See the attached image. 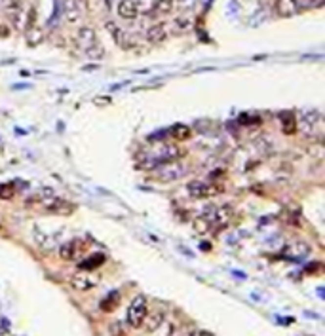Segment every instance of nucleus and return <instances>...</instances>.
<instances>
[{
  "instance_id": "nucleus-1",
  "label": "nucleus",
  "mask_w": 325,
  "mask_h": 336,
  "mask_svg": "<svg viewBox=\"0 0 325 336\" xmlns=\"http://www.w3.org/2000/svg\"><path fill=\"white\" fill-rule=\"evenodd\" d=\"M149 312V302L143 295H137L135 298L131 300V304L128 306V312H126V321L130 327L133 329H141V323Z\"/></svg>"
},
{
  "instance_id": "nucleus-2",
  "label": "nucleus",
  "mask_w": 325,
  "mask_h": 336,
  "mask_svg": "<svg viewBox=\"0 0 325 336\" xmlns=\"http://www.w3.org/2000/svg\"><path fill=\"white\" fill-rule=\"evenodd\" d=\"M187 167L179 161H164L158 169H156V177L160 180H179L181 177H185Z\"/></svg>"
},
{
  "instance_id": "nucleus-3",
  "label": "nucleus",
  "mask_w": 325,
  "mask_h": 336,
  "mask_svg": "<svg viewBox=\"0 0 325 336\" xmlns=\"http://www.w3.org/2000/svg\"><path fill=\"white\" fill-rule=\"evenodd\" d=\"M86 249H87V243H86V241H82V239H70V241H67L65 245H61V249H59V257H61L63 260H78V258L86 253Z\"/></svg>"
},
{
  "instance_id": "nucleus-4",
  "label": "nucleus",
  "mask_w": 325,
  "mask_h": 336,
  "mask_svg": "<svg viewBox=\"0 0 325 336\" xmlns=\"http://www.w3.org/2000/svg\"><path fill=\"white\" fill-rule=\"evenodd\" d=\"M188 194L192 198H207V196H217L222 192L221 184H205L202 180H192L187 186Z\"/></svg>"
},
{
  "instance_id": "nucleus-5",
  "label": "nucleus",
  "mask_w": 325,
  "mask_h": 336,
  "mask_svg": "<svg viewBox=\"0 0 325 336\" xmlns=\"http://www.w3.org/2000/svg\"><path fill=\"white\" fill-rule=\"evenodd\" d=\"M97 283H99V276H93L91 270H80L78 274H74L70 277V285L76 291H89Z\"/></svg>"
},
{
  "instance_id": "nucleus-6",
  "label": "nucleus",
  "mask_w": 325,
  "mask_h": 336,
  "mask_svg": "<svg viewBox=\"0 0 325 336\" xmlns=\"http://www.w3.org/2000/svg\"><path fill=\"white\" fill-rule=\"evenodd\" d=\"M164 319H166V314L164 310H149L147 316L141 323V329H145V333H156L162 325H164Z\"/></svg>"
},
{
  "instance_id": "nucleus-7",
  "label": "nucleus",
  "mask_w": 325,
  "mask_h": 336,
  "mask_svg": "<svg viewBox=\"0 0 325 336\" xmlns=\"http://www.w3.org/2000/svg\"><path fill=\"white\" fill-rule=\"evenodd\" d=\"M44 205H46V211L55 213V215H70V213L74 211V205L70 201H65L61 198H55L53 194L44 199Z\"/></svg>"
},
{
  "instance_id": "nucleus-8",
  "label": "nucleus",
  "mask_w": 325,
  "mask_h": 336,
  "mask_svg": "<svg viewBox=\"0 0 325 336\" xmlns=\"http://www.w3.org/2000/svg\"><path fill=\"white\" fill-rule=\"evenodd\" d=\"M116 12L122 19L126 21H135L139 16V8H137L135 0H120L116 6Z\"/></svg>"
},
{
  "instance_id": "nucleus-9",
  "label": "nucleus",
  "mask_w": 325,
  "mask_h": 336,
  "mask_svg": "<svg viewBox=\"0 0 325 336\" xmlns=\"http://www.w3.org/2000/svg\"><path fill=\"white\" fill-rule=\"evenodd\" d=\"M232 217H234V209H232L230 205H222V207H219V209L215 211V217L211 218V222H215L217 230H222V228H226V226L230 224Z\"/></svg>"
},
{
  "instance_id": "nucleus-10",
  "label": "nucleus",
  "mask_w": 325,
  "mask_h": 336,
  "mask_svg": "<svg viewBox=\"0 0 325 336\" xmlns=\"http://www.w3.org/2000/svg\"><path fill=\"white\" fill-rule=\"evenodd\" d=\"M82 12H84V6L80 0H70L65 8V19L67 23H78L82 18Z\"/></svg>"
},
{
  "instance_id": "nucleus-11",
  "label": "nucleus",
  "mask_w": 325,
  "mask_h": 336,
  "mask_svg": "<svg viewBox=\"0 0 325 336\" xmlns=\"http://www.w3.org/2000/svg\"><path fill=\"white\" fill-rule=\"evenodd\" d=\"M76 42L80 48H89L93 42H97V36H95V31L91 27H82L78 33H76Z\"/></svg>"
},
{
  "instance_id": "nucleus-12",
  "label": "nucleus",
  "mask_w": 325,
  "mask_h": 336,
  "mask_svg": "<svg viewBox=\"0 0 325 336\" xmlns=\"http://www.w3.org/2000/svg\"><path fill=\"white\" fill-rule=\"evenodd\" d=\"M297 10H299V6H297L295 0H278V2H276V12H278V16H282V18H289V16H293Z\"/></svg>"
},
{
  "instance_id": "nucleus-13",
  "label": "nucleus",
  "mask_w": 325,
  "mask_h": 336,
  "mask_svg": "<svg viewBox=\"0 0 325 336\" xmlns=\"http://www.w3.org/2000/svg\"><path fill=\"white\" fill-rule=\"evenodd\" d=\"M147 38H149L152 44L164 42V40H166V27H164V23H156V25H152V27L147 31Z\"/></svg>"
},
{
  "instance_id": "nucleus-14",
  "label": "nucleus",
  "mask_w": 325,
  "mask_h": 336,
  "mask_svg": "<svg viewBox=\"0 0 325 336\" xmlns=\"http://www.w3.org/2000/svg\"><path fill=\"white\" fill-rule=\"evenodd\" d=\"M308 253H310V245L304 243V241H295L289 247V255L295 257V258H304Z\"/></svg>"
},
{
  "instance_id": "nucleus-15",
  "label": "nucleus",
  "mask_w": 325,
  "mask_h": 336,
  "mask_svg": "<svg viewBox=\"0 0 325 336\" xmlns=\"http://www.w3.org/2000/svg\"><path fill=\"white\" fill-rule=\"evenodd\" d=\"M211 217H207V215H200L196 220H194V230L198 232V234H205V232L211 230Z\"/></svg>"
},
{
  "instance_id": "nucleus-16",
  "label": "nucleus",
  "mask_w": 325,
  "mask_h": 336,
  "mask_svg": "<svg viewBox=\"0 0 325 336\" xmlns=\"http://www.w3.org/2000/svg\"><path fill=\"white\" fill-rule=\"evenodd\" d=\"M105 262V257L103 255H91L89 258H86L80 262V270H95Z\"/></svg>"
},
{
  "instance_id": "nucleus-17",
  "label": "nucleus",
  "mask_w": 325,
  "mask_h": 336,
  "mask_svg": "<svg viewBox=\"0 0 325 336\" xmlns=\"http://www.w3.org/2000/svg\"><path fill=\"white\" fill-rule=\"evenodd\" d=\"M84 52L89 59H103L105 57V48H103L101 42H93L89 48H86Z\"/></svg>"
},
{
  "instance_id": "nucleus-18",
  "label": "nucleus",
  "mask_w": 325,
  "mask_h": 336,
  "mask_svg": "<svg viewBox=\"0 0 325 336\" xmlns=\"http://www.w3.org/2000/svg\"><path fill=\"white\" fill-rule=\"evenodd\" d=\"M282 125H283V133L285 135H293L297 131V122H295V116L293 114H283L282 116Z\"/></svg>"
},
{
  "instance_id": "nucleus-19",
  "label": "nucleus",
  "mask_w": 325,
  "mask_h": 336,
  "mask_svg": "<svg viewBox=\"0 0 325 336\" xmlns=\"http://www.w3.org/2000/svg\"><path fill=\"white\" fill-rule=\"evenodd\" d=\"M118 302H120V295L118 293H110L105 300L101 302V310L103 312H112L116 306H118Z\"/></svg>"
},
{
  "instance_id": "nucleus-20",
  "label": "nucleus",
  "mask_w": 325,
  "mask_h": 336,
  "mask_svg": "<svg viewBox=\"0 0 325 336\" xmlns=\"http://www.w3.org/2000/svg\"><path fill=\"white\" fill-rule=\"evenodd\" d=\"M173 6H175V0H154V10L158 14H162V16L170 14L173 10Z\"/></svg>"
},
{
  "instance_id": "nucleus-21",
  "label": "nucleus",
  "mask_w": 325,
  "mask_h": 336,
  "mask_svg": "<svg viewBox=\"0 0 325 336\" xmlns=\"http://www.w3.org/2000/svg\"><path fill=\"white\" fill-rule=\"evenodd\" d=\"M27 40H29V44H31V46H36V44H40V42L44 40V33H42L40 29L33 27V29H29V31H27Z\"/></svg>"
},
{
  "instance_id": "nucleus-22",
  "label": "nucleus",
  "mask_w": 325,
  "mask_h": 336,
  "mask_svg": "<svg viewBox=\"0 0 325 336\" xmlns=\"http://www.w3.org/2000/svg\"><path fill=\"white\" fill-rule=\"evenodd\" d=\"M16 196V188L12 182H0V199H12Z\"/></svg>"
},
{
  "instance_id": "nucleus-23",
  "label": "nucleus",
  "mask_w": 325,
  "mask_h": 336,
  "mask_svg": "<svg viewBox=\"0 0 325 336\" xmlns=\"http://www.w3.org/2000/svg\"><path fill=\"white\" fill-rule=\"evenodd\" d=\"M171 135L175 137V139H188L190 137V129L188 127H185V125H177V127H173L171 129Z\"/></svg>"
},
{
  "instance_id": "nucleus-24",
  "label": "nucleus",
  "mask_w": 325,
  "mask_h": 336,
  "mask_svg": "<svg viewBox=\"0 0 325 336\" xmlns=\"http://www.w3.org/2000/svg\"><path fill=\"white\" fill-rule=\"evenodd\" d=\"M108 336H126V329L120 321H114L108 325Z\"/></svg>"
},
{
  "instance_id": "nucleus-25",
  "label": "nucleus",
  "mask_w": 325,
  "mask_h": 336,
  "mask_svg": "<svg viewBox=\"0 0 325 336\" xmlns=\"http://www.w3.org/2000/svg\"><path fill=\"white\" fill-rule=\"evenodd\" d=\"M308 152H310L316 159H322L324 158V144L318 142V144H314V148H308Z\"/></svg>"
},
{
  "instance_id": "nucleus-26",
  "label": "nucleus",
  "mask_w": 325,
  "mask_h": 336,
  "mask_svg": "<svg viewBox=\"0 0 325 336\" xmlns=\"http://www.w3.org/2000/svg\"><path fill=\"white\" fill-rule=\"evenodd\" d=\"M34 19H36V10L31 8V10H29V19H27V31L34 27Z\"/></svg>"
},
{
  "instance_id": "nucleus-27",
  "label": "nucleus",
  "mask_w": 325,
  "mask_h": 336,
  "mask_svg": "<svg viewBox=\"0 0 325 336\" xmlns=\"http://www.w3.org/2000/svg\"><path fill=\"white\" fill-rule=\"evenodd\" d=\"M190 336H213V335H211L209 331H194Z\"/></svg>"
},
{
  "instance_id": "nucleus-28",
  "label": "nucleus",
  "mask_w": 325,
  "mask_h": 336,
  "mask_svg": "<svg viewBox=\"0 0 325 336\" xmlns=\"http://www.w3.org/2000/svg\"><path fill=\"white\" fill-rule=\"evenodd\" d=\"M175 4H179L181 8H187V4L190 6V4H192V0H175Z\"/></svg>"
},
{
  "instance_id": "nucleus-29",
  "label": "nucleus",
  "mask_w": 325,
  "mask_h": 336,
  "mask_svg": "<svg viewBox=\"0 0 325 336\" xmlns=\"http://www.w3.org/2000/svg\"><path fill=\"white\" fill-rule=\"evenodd\" d=\"M2 2H4V4L8 6V8H16L17 2H19V0H2Z\"/></svg>"
},
{
  "instance_id": "nucleus-30",
  "label": "nucleus",
  "mask_w": 325,
  "mask_h": 336,
  "mask_svg": "<svg viewBox=\"0 0 325 336\" xmlns=\"http://www.w3.org/2000/svg\"><path fill=\"white\" fill-rule=\"evenodd\" d=\"M10 35V31H8V27H4V25H0V36H8Z\"/></svg>"
},
{
  "instance_id": "nucleus-31",
  "label": "nucleus",
  "mask_w": 325,
  "mask_h": 336,
  "mask_svg": "<svg viewBox=\"0 0 325 336\" xmlns=\"http://www.w3.org/2000/svg\"><path fill=\"white\" fill-rule=\"evenodd\" d=\"M177 27H179V29H185V27H188V21H183V19H179V21H177Z\"/></svg>"
},
{
  "instance_id": "nucleus-32",
  "label": "nucleus",
  "mask_w": 325,
  "mask_h": 336,
  "mask_svg": "<svg viewBox=\"0 0 325 336\" xmlns=\"http://www.w3.org/2000/svg\"><path fill=\"white\" fill-rule=\"evenodd\" d=\"M324 0H306V4H312V6H320Z\"/></svg>"
}]
</instances>
